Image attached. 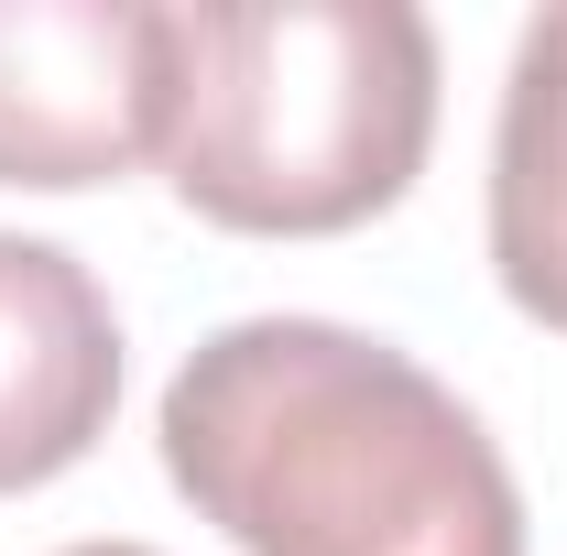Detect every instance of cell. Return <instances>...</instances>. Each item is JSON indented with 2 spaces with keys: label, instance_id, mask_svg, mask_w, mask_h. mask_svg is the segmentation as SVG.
Segmentation results:
<instances>
[{
  "label": "cell",
  "instance_id": "cell-1",
  "mask_svg": "<svg viewBox=\"0 0 567 556\" xmlns=\"http://www.w3.org/2000/svg\"><path fill=\"white\" fill-rule=\"evenodd\" d=\"M164 470L240 556H524L492 425L339 317H240L164 382Z\"/></svg>",
  "mask_w": 567,
  "mask_h": 556
},
{
  "label": "cell",
  "instance_id": "cell-2",
  "mask_svg": "<svg viewBox=\"0 0 567 556\" xmlns=\"http://www.w3.org/2000/svg\"><path fill=\"white\" fill-rule=\"evenodd\" d=\"M436 142V33L404 0H197L164 44V175L240 240L382 218Z\"/></svg>",
  "mask_w": 567,
  "mask_h": 556
},
{
  "label": "cell",
  "instance_id": "cell-3",
  "mask_svg": "<svg viewBox=\"0 0 567 556\" xmlns=\"http://www.w3.org/2000/svg\"><path fill=\"white\" fill-rule=\"evenodd\" d=\"M164 44L153 0H0V186L76 197L164 153Z\"/></svg>",
  "mask_w": 567,
  "mask_h": 556
},
{
  "label": "cell",
  "instance_id": "cell-4",
  "mask_svg": "<svg viewBox=\"0 0 567 556\" xmlns=\"http://www.w3.org/2000/svg\"><path fill=\"white\" fill-rule=\"evenodd\" d=\"M110 404H121V317L99 274L55 240L0 229V502L66 481L110 436Z\"/></svg>",
  "mask_w": 567,
  "mask_h": 556
},
{
  "label": "cell",
  "instance_id": "cell-5",
  "mask_svg": "<svg viewBox=\"0 0 567 556\" xmlns=\"http://www.w3.org/2000/svg\"><path fill=\"white\" fill-rule=\"evenodd\" d=\"M492 274L502 295L567 339V0L524 22L492 132Z\"/></svg>",
  "mask_w": 567,
  "mask_h": 556
},
{
  "label": "cell",
  "instance_id": "cell-6",
  "mask_svg": "<svg viewBox=\"0 0 567 556\" xmlns=\"http://www.w3.org/2000/svg\"><path fill=\"white\" fill-rule=\"evenodd\" d=\"M66 556H153V546H66Z\"/></svg>",
  "mask_w": 567,
  "mask_h": 556
}]
</instances>
